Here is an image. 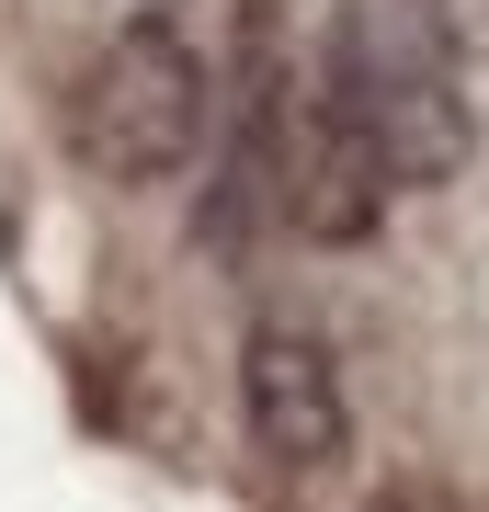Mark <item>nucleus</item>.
I'll return each instance as SVG.
<instances>
[{
  "mask_svg": "<svg viewBox=\"0 0 489 512\" xmlns=\"http://www.w3.org/2000/svg\"><path fill=\"white\" fill-rule=\"evenodd\" d=\"M308 92L342 114V126L387 160V183H455L478 148V114H467V80H455V57L421 35L399 0H342L330 12V35L308 57Z\"/></svg>",
  "mask_w": 489,
  "mask_h": 512,
  "instance_id": "obj_2",
  "label": "nucleus"
},
{
  "mask_svg": "<svg viewBox=\"0 0 489 512\" xmlns=\"http://www.w3.org/2000/svg\"><path fill=\"white\" fill-rule=\"evenodd\" d=\"M262 35L217 46L205 35V0H160V12L114 23L103 46H91V69L69 80V148L80 171H103V183H182V171L205 160V137H217V103L228 80L251 69Z\"/></svg>",
  "mask_w": 489,
  "mask_h": 512,
  "instance_id": "obj_1",
  "label": "nucleus"
},
{
  "mask_svg": "<svg viewBox=\"0 0 489 512\" xmlns=\"http://www.w3.org/2000/svg\"><path fill=\"white\" fill-rule=\"evenodd\" d=\"M444 57H489V0H399Z\"/></svg>",
  "mask_w": 489,
  "mask_h": 512,
  "instance_id": "obj_4",
  "label": "nucleus"
},
{
  "mask_svg": "<svg viewBox=\"0 0 489 512\" xmlns=\"http://www.w3.org/2000/svg\"><path fill=\"white\" fill-rule=\"evenodd\" d=\"M239 421H251V444H262L285 478L342 467V444H353L342 353H330L308 319H262L251 342H239Z\"/></svg>",
  "mask_w": 489,
  "mask_h": 512,
  "instance_id": "obj_3",
  "label": "nucleus"
}]
</instances>
